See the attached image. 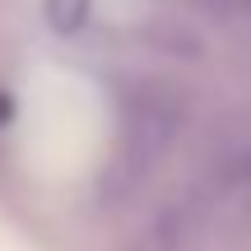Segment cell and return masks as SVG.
<instances>
[{
	"instance_id": "cell-1",
	"label": "cell",
	"mask_w": 251,
	"mask_h": 251,
	"mask_svg": "<svg viewBox=\"0 0 251 251\" xmlns=\"http://www.w3.org/2000/svg\"><path fill=\"white\" fill-rule=\"evenodd\" d=\"M89 14V0H47V19H51L61 33H75Z\"/></svg>"
}]
</instances>
